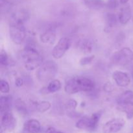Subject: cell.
I'll use <instances>...</instances> for the list:
<instances>
[{
  "label": "cell",
  "instance_id": "cell-1",
  "mask_svg": "<svg viewBox=\"0 0 133 133\" xmlns=\"http://www.w3.org/2000/svg\"><path fill=\"white\" fill-rule=\"evenodd\" d=\"M95 88V83L89 78L77 77L70 79L65 84L64 90L68 94L81 92H90Z\"/></svg>",
  "mask_w": 133,
  "mask_h": 133
},
{
  "label": "cell",
  "instance_id": "cell-2",
  "mask_svg": "<svg viewBox=\"0 0 133 133\" xmlns=\"http://www.w3.org/2000/svg\"><path fill=\"white\" fill-rule=\"evenodd\" d=\"M21 59L25 68L28 71H33L39 68L43 62V58L39 51L33 47L24 48L21 52Z\"/></svg>",
  "mask_w": 133,
  "mask_h": 133
},
{
  "label": "cell",
  "instance_id": "cell-3",
  "mask_svg": "<svg viewBox=\"0 0 133 133\" xmlns=\"http://www.w3.org/2000/svg\"><path fill=\"white\" fill-rule=\"evenodd\" d=\"M58 73V65L53 61H47L42 63L36 72V77L42 83L53 80Z\"/></svg>",
  "mask_w": 133,
  "mask_h": 133
},
{
  "label": "cell",
  "instance_id": "cell-4",
  "mask_svg": "<svg viewBox=\"0 0 133 133\" xmlns=\"http://www.w3.org/2000/svg\"><path fill=\"white\" fill-rule=\"evenodd\" d=\"M118 110L125 113L128 119L133 118V92L127 90L118 97L117 99Z\"/></svg>",
  "mask_w": 133,
  "mask_h": 133
},
{
  "label": "cell",
  "instance_id": "cell-5",
  "mask_svg": "<svg viewBox=\"0 0 133 133\" xmlns=\"http://www.w3.org/2000/svg\"><path fill=\"white\" fill-rule=\"evenodd\" d=\"M9 35L12 41L16 44H20L25 40L26 31L23 23L10 22L9 26Z\"/></svg>",
  "mask_w": 133,
  "mask_h": 133
},
{
  "label": "cell",
  "instance_id": "cell-6",
  "mask_svg": "<svg viewBox=\"0 0 133 133\" xmlns=\"http://www.w3.org/2000/svg\"><path fill=\"white\" fill-rule=\"evenodd\" d=\"M101 114L95 113L90 116H84L76 123V127L79 129L93 131L97 128Z\"/></svg>",
  "mask_w": 133,
  "mask_h": 133
},
{
  "label": "cell",
  "instance_id": "cell-7",
  "mask_svg": "<svg viewBox=\"0 0 133 133\" xmlns=\"http://www.w3.org/2000/svg\"><path fill=\"white\" fill-rule=\"evenodd\" d=\"M133 60V51L129 48H123L118 51L112 57L114 63L119 66H126Z\"/></svg>",
  "mask_w": 133,
  "mask_h": 133
},
{
  "label": "cell",
  "instance_id": "cell-8",
  "mask_svg": "<svg viewBox=\"0 0 133 133\" xmlns=\"http://www.w3.org/2000/svg\"><path fill=\"white\" fill-rule=\"evenodd\" d=\"M125 121L121 118H116L107 122L103 127V133H117L123 129Z\"/></svg>",
  "mask_w": 133,
  "mask_h": 133
},
{
  "label": "cell",
  "instance_id": "cell-9",
  "mask_svg": "<svg viewBox=\"0 0 133 133\" xmlns=\"http://www.w3.org/2000/svg\"><path fill=\"white\" fill-rule=\"evenodd\" d=\"M70 47V40L68 38H61L52 51L53 58L59 59L62 58Z\"/></svg>",
  "mask_w": 133,
  "mask_h": 133
},
{
  "label": "cell",
  "instance_id": "cell-10",
  "mask_svg": "<svg viewBox=\"0 0 133 133\" xmlns=\"http://www.w3.org/2000/svg\"><path fill=\"white\" fill-rule=\"evenodd\" d=\"M16 126V119L11 112H8L1 115V133L3 131H13Z\"/></svg>",
  "mask_w": 133,
  "mask_h": 133
},
{
  "label": "cell",
  "instance_id": "cell-11",
  "mask_svg": "<svg viewBox=\"0 0 133 133\" xmlns=\"http://www.w3.org/2000/svg\"><path fill=\"white\" fill-rule=\"evenodd\" d=\"M112 78L116 84L119 87H126L131 83V79L128 74L122 71H114L112 74Z\"/></svg>",
  "mask_w": 133,
  "mask_h": 133
},
{
  "label": "cell",
  "instance_id": "cell-12",
  "mask_svg": "<svg viewBox=\"0 0 133 133\" xmlns=\"http://www.w3.org/2000/svg\"><path fill=\"white\" fill-rule=\"evenodd\" d=\"M132 17V12H131V6L127 4L124 5V6L121 9L119 14V20L120 23L123 25H125L129 22Z\"/></svg>",
  "mask_w": 133,
  "mask_h": 133
},
{
  "label": "cell",
  "instance_id": "cell-13",
  "mask_svg": "<svg viewBox=\"0 0 133 133\" xmlns=\"http://www.w3.org/2000/svg\"><path fill=\"white\" fill-rule=\"evenodd\" d=\"M12 103V98L11 96H1L0 98V112L1 115L10 111Z\"/></svg>",
  "mask_w": 133,
  "mask_h": 133
},
{
  "label": "cell",
  "instance_id": "cell-14",
  "mask_svg": "<svg viewBox=\"0 0 133 133\" xmlns=\"http://www.w3.org/2000/svg\"><path fill=\"white\" fill-rule=\"evenodd\" d=\"M41 129L40 122L36 119L27 120L24 124V130L27 133H38Z\"/></svg>",
  "mask_w": 133,
  "mask_h": 133
},
{
  "label": "cell",
  "instance_id": "cell-15",
  "mask_svg": "<svg viewBox=\"0 0 133 133\" xmlns=\"http://www.w3.org/2000/svg\"><path fill=\"white\" fill-rule=\"evenodd\" d=\"M56 39L55 33L53 31L49 30L43 32L40 36V40L44 44H53Z\"/></svg>",
  "mask_w": 133,
  "mask_h": 133
},
{
  "label": "cell",
  "instance_id": "cell-16",
  "mask_svg": "<svg viewBox=\"0 0 133 133\" xmlns=\"http://www.w3.org/2000/svg\"><path fill=\"white\" fill-rule=\"evenodd\" d=\"M29 18V14L25 10H19L12 15L10 22H19L24 23L25 21L27 20Z\"/></svg>",
  "mask_w": 133,
  "mask_h": 133
},
{
  "label": "cell",
  "instance_id": "cell-17",
  "mask_svg": "<svg viewBox=\"0 0 133 133\" xmlns=\"http://www.w3.org/2000/svg\"><path fill=\"white\" fill-rule=\"evenodd\" d=\"M84 3L88 9L92 10H99L102 9L105 5V1L103 0H83Z\"/></svg>",
  "mask_w": 133,
  "mask_h": 133
},
{
  "label": "cell",
  "instance_id": "cell-18",
  "mask_svg": "<svg viewBox=\"0 0 133 133\" xmlns=\"http://www.w3.org/2000/svg\"><path fill=\"white\" fill-rule=\"evenodd\" d=\"M62 87L61 81L58 79H53L50 81L47 87V90L49 93H55L60 90Z\"/></svg>",
  "mask_w": 133,
  "mask_h": 133
},
{
  "label": "cell",
  "instance_id": "cell-19",
  "mask_svg": "<svg viewBox=\"0 0 133 133\" xmlns=\"http://www.w3.org/2000/svg\"><path fill=\"white\" fill-rule=\"evenodd\" d=\"M51 107L50 103L47 101H42L35 103V108L39 112H45L49 110Z\"/></svg>",
  "mask_w": 133,
  "mask_h": 133
},
{
  "label": "cell",
  "instance_id": "cell-20",
  "mask_svg": "<svg viewBox=\"0 0 133 133\" xmlns=\"http://www.w3.org/2000/svg\"><path fill=\"white\" fill-rule=\"evenodd\" d=\"M15 107L16 110L19 113L23 115H26L27 114V110L26 105L25 103L20 99H18L15 102Z\"/></svg>",
  "mask_w": 133,
  "mask_h": 133
},
{
  "label": "cell",
  "instance_id": "cell-21",
  "mask_svg": "<svg viewBox=\"0 0 133 133\" xmlns=\"http://www.w3.org/2000/svg\"><path fill=\"white\" fill-rule=\"evenodd\" d=\"M0 91L1 93L7 94L10 92V86L7 81L1 79L0 82Z\"/></svg>",
  "mask_w": 133,
  "mask_h": 133
},
{
  "label": "cell",
  "instance_id": "cell-22",
  "mask_svg": "<svg viewBox=\"0 0 133 133\" xmlns=\"http://www.w3.org/2000/svg\"><path fill=\"white\" fill-rule=\"evenodd\" d=\"M94 58L95 55H91L89 56V57H83L80 60V61H79V63H80V64L81 66H86V65H88L89 64H90L94 61Z\"/></svg>",
  "mask_w": 133,
  "mask_h": 133
},
{
  "label": "cell",
  "instance_id": "cell-23",
  "mask_svg": "<svg viewBox=\"0 0 133 133\" xmlns=\"http://www.w3.org/2000/svg\"><path fill=\"white\" fill-rule=\"evenodd\" d=\"M0 62L2 65L6 66L9 64V57L7 54L4 51H1V54H0Z\"/></svg>",
  "mask_w": 133,
  "mask_h": 133
},
{
  "label": "cell",
  "instance_id": "cell-24",
  "mask_svg": "<svg viewBox=\"0 0 133 133\" xmlns=\"http://www.w3.org/2000/svg\"><path fill=\"white\" fill-rule=\"evenodd\" d=\"M67 106H68V109L74 110V109L77 107V101H75V100L70 99V101L68 102Z\"/></svg>",
  "mask_w": 133,
  "mask_h": 133
},
{
  "label": "cell",
  "instance_id": "cell-25",
  "mask_svg": "<svg viewBox=\"0 0 133 133\" xmlns=\"http://www.w3.org/2000/svg\"><path fill=\"white\" fill-rule=\"evenodd\" d=\"M118 5V1L117 0H109L107 3L108 7L110 9H115Z\"/></svg>",
  "mask_w": 133,
  "mask_h": 133
},
{
  "label": "cell",
  "instance_id": "cell-26",
  "mask_svg": "<svg viewBox=\"0 0 133 133\" xmlns=\"http://www.w3.org/2000/svg\"><path fill=\"white\" fill-rule=\"evenodd\" d=\"M107 20L110 24H114L116 23V16L114 14H108Z\"/></svg>",
  "mask_w": 133,
  "mask_h": 133
},
{
  "label": "cell",
  "instance_id": "cell-27",
  "mask_svg": "<svg viewBox=\"0 0 133 133\" xmlns=\"http://www.w3.org/2000/svg\"><path fill=\"white\" fill-rule=\"evenodd\" d=\"M45 133H64L61 131H57L55 129L53 128V127H49V128L48 129V130L46 131V132Z\"/></svg>",
  "mask_w": 133,
  "mask_h": 133
},
{
  "label": "cell",
  "instance_id": "cell-28",
  "mask_svg": "<svg viewBox=\"0 0 133 133\" xmlns=\"http://www.w3.org/2000/svg\"><path fill=\"white\" fill-rule=\"evenodd\" d=\"M15 84H16V86L17 87H22L23 84V79H21V78H18V79H16V80Z\"/></svg>",
  "mask_w": 133,
  "mask_h": 133
},
{
  "label": "cell",
  "instance_id": "cell-29",
  "mask_svg": "<svg viewBox=\"0 0 133 133\" xmlns=\"http://www.w3.org/2000/svg\"><path fill=\"white\" fill-rule=\"evenodd\" d=\"M121 2V3L122 4H123V5H125V4H127V3L128 2L129 0H119Z\"/></svg>",
  "mask_w": 133,
  "mask_h": 133
},
{
  "label": "cell",
  "instance_id": "cell-30",
  "mask_svg": "<svg viewBox=\"0 0 133 133\" xmlns=\"http://www.w3.org/2000/svg\"><path fill=\"white\" fill-rule=\"evenodd\" d=\"M132 77H133V71H132Z\"/></svg>",
  "mask_w": 133,
  "mask_h": 133
},
{
  "label": "cell",
  "instance_id": "cell-31",
  "mask_svg": "<svg viewBox=\"0 0 133 133\" xmlns=\"http://www.w3.org/2000/svg\"><path fill=\"white\" fill-rule=\"evenodd\" d=\"M132 21H133V16H132Z\"/></svg>",
  "mask_w": 133,
  "mask_h": 133
}]
</instances>
